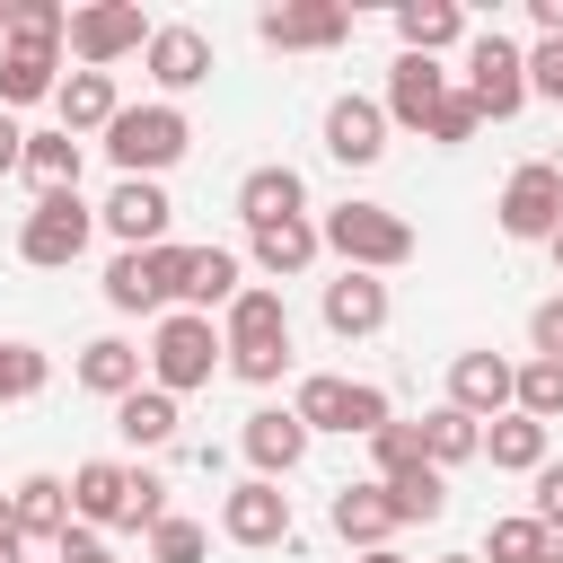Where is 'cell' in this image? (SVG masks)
I'll return each mask as SVG.
<instances>
[{
	"label": "cell",
	"mask_w": 563,
	"mask_h": 563,
	"mask_svg": "<svg viewBox=\"0 0 563 563\" xmlns=\"http://www.w3.org/2000/svg\"><path fill=\"white\" fill-rule=\"evenodd\" d=\"M150 18H141V0H97V9H70V53L88 62V70H106V62H123V53H150Z\"/></svg>",
	"instance_id": "obj_6"
},
{
	"label": "cell",
	"mask_w": 563,
	"mask_h": 563,
	"mask_svg": "<svg viewBox=\"0 0 563 563\" xmlns=\"http://www.w3.org/2000/svg\"><path fill=\"white\" fill-rule=\"evenodd\" d=\"M528 88H537V97H554V106H563V35H545V44H537V53H528Z\"/></svg>",
	"instance_id": "obj_42"
},
{
	"label": "cell",
	"mask_w": 563,
	"mask_h": 563,
	"mask_svg": "<svg viewBox=\"0 0 563 563\" xmlns=\"http://www.w3.org/2000/svg\"><path fill=\"white\" fill-rule=\"evenodd\" d=\"M220 343H229V352H290V308H282V290H238Z\"/></svg>",
	"instance_id": "obj_17"
},
{
	"label": "cell",
	"mask_w": 563,
	"mask_h": 563,
	"mask_svg": "<svg viewBox=\"0 0 563 563\" xmlns=\"http://www.w3.org/2000/svg\"><path fill=\"white\" fill-rule=\"evenodd\" d=\"M185 141H194V123H185L176 106H123V114L106 123V150H114L123 176H158V167H176Z\"/></svg>",
	"instance_id": "obj_3"
},
{
	"label": "cell",
	"mask_w": 563,
	"mask_h": 563,
	"mask_svg": "<svg viewBox=\"0 0 563 563\" xmlns=\"http://www.w3.org/2000/svg\"><path fill=\"white\" fill-rule=\"evenodd\" d=\"M501 229H510V238H554V229H563V167L528 158V167L501 185Z\"/></svg>",
	"instance_id": "obj_12"
},
{
	"label": "cell",
	"mask_w": 563,
	"mask_h": 563,
	"mask_svg": "<svg viewBox=\"0 0 563 563\" xmlns=\"http://www.w3.org/2000/svg\"><path fill=\"white\" fill-rule=\"evenodd\" d=\"M299 211H308L299 167H255V176L238 185V220H246V229H273V220H299Z\"/></svg>",
	"instance_id": "obj_21"
},
{
	"label": "cell",
	"mask_w": 563,
	"mask_h": 563,
	"mask_svg": "<svg viewBox=\"0 0 563 563\" xmlns=\"http://www.w3.org/2000/svg\"><path fill=\"white\" fill-rule=\"evenodd\" d=\"M466 97H475V114L510 123V114L528 106V53L501 44V35H475V44H466Z\"/></svg>",
	"instance_id": "obj_8"
},
{
	"label": "cell",
	"mask_w": 563,
	"mask_h": 563,
	"mask_svg": "<svg viewBox=\"0 0 563 563\" xmlns=\"http://www.w3.org/2000/svg\"><path fill=\"white\" fill-rule=\"evenodd\" d=\"M369 449H378V484H387L396 466H413V457H422V422H387Z\"/></svg>",
	"instance_id": "obj_40"
},
{
	"label": "cell",
	"mask_w": 563,
	"mask_h": 563,
	"mask_svg": "<svg viewBox=\"0 0 563 563\" xmlns=\"http://www.w3.org/2000/svg\"><path fill=\"white\" fill-rule=\"evenodd\" d=\"M185 255H194V246H123V255L106 264V308H123V317L167 308V299L185 290Z\"/></svg>",
	"instance_id": "obj_4"
},
{
	"label": "cell",
	"mask_w": 563,
	"mask_h": 563,
	"mask_svg": "<svg viewBox=\"0 0 563 563\" xmlns=\"http://www.w3.org/2000/svg\"><path fill=\"white\" fill-rule=\"evenodd\" d=\"M554 264H563V229H554Z\"/></svg>",
	"instance_id": "obj_54"
},
{
	"label": "cell",
	"mask_w": 563,
	"mask_h": 563,
	"mask_svg": "<svg viewBox=\"0 0 563 563\" xmlns=\"http://www.w3.org/2000/svg\"><path fill=\"white\" fill-rule=\"evenodd\" d=\"M202 545H211V537H202L194 519H158V528H150V563H202Z\"/></svg>",
	"instance_id": "obj_37"
},
{
	"label": "cell",
	"mask_w": 563,
	"mask_h": 563,
	"mask_svg": "<svg viewBox=\"0 0 563 563\" xmlns=\"http://www.w3.org/2000/svg\"><path fill=\"white\" fill-rule=\"evenodd\" d=\"M9 35H70V18H62L53 0H18V18H9Z\"/></svg>",
	"instance_id": "obj_43"
},
{
	"label": "cell",
	"mask_w": 563,
	"mask_h": 563,
	"mask_svg": "<svg viewBox=\"0 0 563 563\" xmlns=\"http://www.w3.org/2000/svg\"><path fill=\"white\" fill-rule=\"evenodd\" d=\"M484 545H493V563H537V554H545V528H537V519H493Z\"/></svg>",
	"instance_id": "obj_38"
},
{
	"label": "cell",
	"mask_w": 563,
	"mask_h": 563,
	"mask_svg": "<svg viewBox=\"0 0 563 563\" xmlns=\"http://www.w3.org/2000/svg\"><path fill=\"white\" fill-rule=\"evenodd\" d=\"M387 501H396V519H440V510H449V475H440L431 457H413V466L387 475Z\"/></svg>",
	"instance_id": "obj_33"
},
{
	"label": "cell",
	"mask_w": 563,
	"mask_h": 563,
	"mask_svg": "<svg viewBox=\"0 0 563 563\" xmlns=\"http://www.w3.org/2000/svg\"><path fill=\"white\" fill-rule=\"evenodd\" d=\"M9 18H18V0H0V35H9Z\"/></svg>",
	"instance_id": "obj_52"
},
{
	"label": "cell",
	"mask_w": 563,
	"mask_h": 563,
	"mask_svg": "<svg viewBox=\"0 0 563 563\" xmlns=\"http://www.w3.org/2000/svg\"><path fill=\"white\" fill-rule=\"evenodd\" d=\"M18 545H26V537H18V510L0 501V554H18Z\"/></svg>",
	"instance_id": "obj_49"
},
{
	"label": "cell",
	"mask_w": 563,
	"mask_h": 563,
	"mask_svg": "<svg viewBox=\"0 0 563 563\" xmlns=\"http://www.w3.org/2000/svg\"><path fill=\"white\" fill-rule=\"evenodd\" d=\"M528 18H537V35H563V0H528Z\"/></svg>",
	"instance_id": "obj_48"
},
{
	"label": "cell",
	"mask_w": 563,
	"mask_h": 563,
	"mask_svg": "<svg viewBox=\"0 0 563 563\" xmlns=\"http://www.w3.org/2000/svg\"><path fill=\"white\" fill-rule=\"evenodd\" d=\"M325 150H334L343 167H378V150H387V106L334 97V106H325Z\"/></svg>",
	"instance_id": "obj_16"
},
{
	"label": "cell",
	"mask_w": 563,
	"mask_h": 563,
	"mask_svg": "<svg viewBox=\"0 0 563 563\" xmlns=\"http://www.w3.org/2000/svg\"><path fill=\"white\" fill-rule=\"evenodd\" d=\"M176 299H185L194 317L229 308V299H238V255H229V246H194V255H185V290H176Z\"/></svg>",
	"instance_id": "obj_26"
},
{
	"label": "cell",
	"mask_w": 563,
	"mask_h": 563,
	"mask_svg": "<svg viewBox=\"0 0 563 563\" xmlns=\"http://www.w3.org/2000/svg\"><path fill=\"white\" fill-rule=\"evenodd\" d=\"M44 378H53V369H44V352H35V343H0V405H26Z\"/></svg>",
	"instance_id": "obj_36"
},
{
	"label": "cell",
	"mask_w": 563,
	"mask_h": 563,
	"mask_svg": "<svg viewBox=\"0 0 563 563\" xmlns=\"http://www.w3.org/2000/svg\"><path fill=\"white\" fill-rule=\"evenodd\" d=\"M114 431H123L132 449H167V440H176V396H167V387H132V396L114 405Z\"/></svg>",
	"instance_id": "obj_28"
},
{
	"label": "cell",
	"mask_w": 563,
	"mask_h": 563,
	"mask_svg": "<svg viewBox=\"0 0 563 563\" xmlns=\"http://www.w3.org/2000/svg\"><path fill=\"white\" fill-rule=\"evenodd\" d=\"M449 405L475 413V422H501V413L519 405V369H510L501 352H457V361H449Z\"/></svg>",
	"instance_id": "obj_10"
},
{
	"label": "cell",
	"mask_w": 563,
	"mask_h": 563,
	"mask_svg": "<svg viewBox=\"0 0 563 563\" xmlns=\"http://www.w3.org/2000/svg\"><path fill=\"white\" fill-rule=\"evenodd\" d=\"M361 563H405V554H396V545H378V554H361Z\"/></svg>",
	"instance_id": "obj_51"
},
{
	"label": "cell",
	"mask_w": 563,
	"mask_h": 563,
	"mask_svg": "<svg viewBox=\"0 0 563 563\" xmlns=\"http://www.w3.org/2000/svg\"><path fill=\"white\" fill-rule=\"evenodd\" d=\"M246 457H255V475H290L299 457H308V422L299 413H282V405H264V413H246Z\"/></svg>",
	"instance_id": "obj_20"
},
{
	"label": "cell",
	"mask_w": 563,
	"mask_h": 563,
	"mask_svg": "<svg viewBox=\"0 0 563 563\" xmlns=\"http://www.w3.org/2000/svg\"><path fill=\"white\" fill-rule=\"evenodd\" d=\"M150 79H158L167 97L202 88V79H211V35H202V26H158V35H150Z\"/></svg>",
	"instance_id": "obj_18"
},
{
	"label": "cell",
	"mask_w": 563,
	"mask_h": 563,
	"mask_svg": "<svg viewBox=\"0 0 563 563\" xmlns=\"http://www.w3.org/2000/svg\"><path fill=\"white\" fill-rule=\"evenodd\" d=\"M9 510H18V537H70V484L62 475H26L18 493H9Z\"/></svg>",
	"instance_id": "obj_24"
},
{
	"label": "cell",
	"mask_w": 563,
	"mask_h": 563,
	"mask_svg": "<svg viewBox=\"0 0 563 563\" xmlns=\"http://www.w3.org/2000/svg\"><path fill=\"white\" fill-rule=\"evenodd\" d=\"M167 519V484L158 475H132V501H123V528H158Z\"/></svg>",
	"instance_id": "obj_41"
},
{
	"label": "cell",
	"mask_w": 563,
	"mask_h": 563,
	"mask_svg": "<svg viewBox=\"0 0 563 563\" xmlns=\"http://www.w3.org/2000/svg\"><path fill=\"white\" fill-rule=\"evenodd\" d=\"M317 246H325V229L317 220H273V229H255V264L282 282V273H308L317 264Z\"/></svg>",
	"instance_id": "obj_27"
},
{
	"label": "cell",
	"mask_w": 563,
	"mask_h": 563,
	"mask_svg": "<svg viewBox=\"0 0 563 563\" xmlns=\"http://www.w3.org/2000/svg\"><path fill=\"white\" fill-rule=\"evenodd\" d=\"M9 167H26V132H18L9 106H0V176H9Z\"/></svg>",
	"instance_id": "obj_47"
},
{
	"label": "cell",
	"mask_w": 563,
	"mask_h": 563,
	"mask_svg": "<svg viewBox=\"0 0 563 563\" xmlns=\"http://www.w3.org/2000/svg\"><path fill=\"white\" fill-rule=\"evenodd\" d=\"M62 35H9L0 44V106H35V97H53L62 79Z\"/></svg>",
	"instance_id": "obj_13"
},
{
	"label": "cell",
	"mask_w": 563,
	"mask_h": 563,
	"mask_svg": "<svg viewBox=\"0 0 563 563\" xmlns=\"http://www.w3.org/2000/svg\"><path fill=\"white\" fill-rule=\"evenodd\" d=\"M440 563H475V554H440Z\"/></svg>",
	"instance_id": "obj_53"
},
{
	"label": "cell",
	"mask_w": 563,
	"mask_h": 563,
	"mask_svg": "<svg viewBox=\"0 0 563 563\" xmlns=\"http://www.w3.org/2000/svg\"><path fill=\"white\" fill-rule=\"evenodd\" d=\"M255 35H264L273 53H325V44L352 35V9H343V0H282V9L255 18Z\"/></svg>",
	"instance_id": "obj_9"
},
{
	"label": "cell",
	"mask_w": 563,
	"mask_h": 563,
	"mask_svg": "<svg viewBox=\"0 0 563 563\" xmlns=\"http://www.w3.org/2000/svg\"><path fill=\"white\" fill-rule=\"evenodd\" d=\"M475 123H484V114H475V97H466V88H449V106L431 114V141H440V150H457V141H475Z\"/></svg>",
	"instance_id": "obj_39"
},
{
	"label": "cell",
	"mask_w": 563,
	"mask_h": 563,
	"mask_svg": "<svg viewBox=\"0 0 563 563\" xmlns=\"http://www.w3.org/2000/svg\"><path fill=\"white\" fill-rule=\"evenodd\" d=\"M325 325L352 343V334H378L387 325V282L378 273H343V282H325Z\"/></svg>",
	"instance_id": "obj_22"
},
{
	"label": "cell",
	"mask_w": 563,
	"mask_h": 563,
	"mask_svg": "<svg viewBox=\"0 0 563 563\" xmlns=\"http://www.w3.org/2000/svg\"><path fill=\"white\" fill-rule=\"evenodd\" d=\"M396 35H405V53H440V44L466 35V18H457V0H405L396 9Z\"/></svg>",
	"instance_id": "obj_32"
},
{
	"label": "cell",
	"mask_w": 563,
	"mask_h": 563,
	"mask_svg": "<svg viewBox=\"0 0 563 563\" xmlns=\"http://www.w3.org/2000/svg\"><path fill=\"white\" fill-rule=\"evenodd\" d=\"M53 554H62V563H114V554H106V537H97V528H70V537H62V545H53Z\"/></svg>",
	"instance_id": "obj_46"
},
{
	"label": "cell",
	"mask_w": 563,
	"mask_h": 563,
	"mask_svg": "<svg viewBox=\"0 0 563 563\" xmlns=\"http://www.w3.org/2000/svg\"><path fill=\"white\" fill-rule=\"evenodd\" d=\"M123 501H132V466H114V457H88V466L70 475V510H79L88 528H123Z\"/></svg>",
	"instance_id": "obj_23"
},
{
	"label": "cell",
	"mask_w": 563,
	"mask_h": 563,
	"mask_svg": "<svg viewBox=\"0 0 563 563\" xmlns=\"http://www.w3.org/2000/svg\"><path fill=\"white\" fill-rule=\"evenodd\" d=\"M510 413H528V422H545V431H554V422H563V361H528V369H519V405H510Z\"/></svg>",
	"instance_id": "obj_35"
},
{
	"label": "cell",
	"mask_w": 563,
	"mask_h": 563,
	"mask_svg": "<svg viewBox=\"0 0 563 563\" xmlns=\"http://www.w3.org/2000/svg\"><path fill=\"white\" fill-rule=\"evenodd\" d=\"M422 457L449 475V466H466V457H484V422L475 413H457V405H440V413H422Z\"/></svg>",
	"instance_id": "obj_29"
},
{
	"label": "cell",
	"mask_w": 563,
	"mask_h": 563,
	"mask_svg": "<svg viewBox=\"0 0 563 563\" xmlns=\"http://www.w3.org/2000/svg\"><path fill=\"white\" fill-rule=\"evenodd\" d=\"M484 457H493L501 475H537V466H545V422H528V413H501V422L484 431Z\"/></svg>",
	"instance_id": "obj_31"
},
{
	"label": "cell",
	"mask_w": 563,
	"mask_h": 563,
	"mask_svg": "<svg viewBox=\"0 0 563 563\" xmlns=\"http://www.w3.org/2000/svg\"><path fill=\"white\" fill-rule=\"evenodd\" d=\"M449 106V70L431 62V53H405L396 70H387V114L396 123H413V132H431V114Z\"/></svg>",
	"instance_id": "obj_15"
},
{
	"label": "cell",
	"mask_w": 563,
	"mask_h": 563,
	"mask_svg": "<svg viewBox=\"0 0 563 563\" xmlns=\"http://www.w3.org/2000/svg\"><path fill=\"white\" fill-rule=\"evenodd\" d=\"M220 528H229V545H290V493L273 475H246L220 501Z\"/></svg>",
	"instance_id": "obj_11"
},
{
	"label": "cell",
	"mask_w": 563,
	"mask_h": 563,
	"mask_svg": "<svg viewBox=\"0 0 563 563\" xmlns=\"http://www.w3.org/2000/svg\"><path fill=\"white\" fill-rule=\"evenodd\" d=\"M405 519H396V501H387V484H343L334 493V537L343 545H361V554H378L387 537H396Z\"/></svg>",
	"instance_id": "obj_19"
},
{
	"label": "cell",
	"mask_w": 563,
	"mask_h": 563,
	"mask_svg": "<svg viewBox=\"0 0 563 563\" xmlns=\"http://www.w3.org/2000/svg\"><path fill=\"white\" fill-rule=\"evenodd\" d=\"M88 229H97V211L79 202V185H70V194H35V211H26V229H18V255L44 264V273H62V264H79Z\"/></svg>",
	"instance_id": "obj_5"
},
{
	"label": "cell",
	"mask_w": 563,
	"mask_h": 563,
	"mask_svg": "<svg viewBox=\"0 0 563 563\" xmlns=\"http://www.w3.org/2000/svg\"><path fill=\"white\" fill-rule=\"evenodd\" d=\"M79 387L123 405V396L141 387V352H132V343H114V334H106V343H88V352H79Z\"/></svg>",
	"instance_id": "obj_30"
},
{
	"label": "cell",
	"mask_w": 563,
	"mask_h": 563,
	"mask_svg": "<svg viewBox=\"0 0 563 563\" xmlns=\"http://www.w3.org/2000/svg\"><path fill=\"white\" fill-rule=\"evenodd\" d=\"M167 220H176V202H167L150 176H123V185L106 194V229H114L123 246H167Z\"/></svg>",
	"instance_id": "obj_14"
},
{
	"label": "cell",
	"mask_w": 563,
	"mask_h": 563,
	"mask_svg": "<svg viewBox=\"0 0 563 563\" xmlns=\"http://www.w3.org/2000/svg\"><path fill=\"white\" fill-rule=\"evenodd\" d=\"M53 106H62V132H106L123 106H114V79L106 70H70L62 88H53Z\"/></svg>",
	"instance_id": "obj_25"
},
{
	"label": "cell",
	"mask_w": 563,
	"mask_h": 563,
	"mask_svg": "<svg viewBox=\"0 0 563 563\" xmlns=\"http://www.w3.org/2000/svg\"><path fill=\"white\" fill-rule=\"evenodd\" d=\"M528 343H537V361H563V299H545L528 317Z\"/></svg>",
	"instance_id": "obj_44"
},
{
	"label": "cell",
	"mask_w": 563,
	"mask_h": 563,
	"mask_svg": "<svg viewBox=\"0 0 563 563\" xmlns=\"http://www.w3.org/2000/svg\"><path fill=\"white\" fill-rule=\"evenodd\" d=\"M308 431H361V440H378L387 431V396L378 387H352V378H299V405H290Z\"/></svg>",
	"instance_id": "obj_7"
},
{
	"label": "cell",
	"mask_w": 563,
	"mask_h": 563,
	"mask_svg": "<svg viewBox=\"0 0 563 563\" xmlns=\"http://www.w3.org/2000/svg\"><path fill=\"white\" fill-rule=\"evenodd\" d=\"M325 246L343 255V273H396L413 255V229L387 202H343V211H325Z\"/></svg>",
	"instance_id": "obj_1"
},
{
	"label": "cell",
	"mask_w": 563,
	"mask_h": 563,
	"mask_svg": "<svg viewBox=\"0 0 563 563\" xmlns=\"http://www.w3.org/2000/svg\"><path fill=\"white\" fill-rule=\"evenodd\" d=\"M220 352H229V343L211 334V317L176 308V317H158V334H150V378H158L167 396H194V387H211Z\"/></svg>",
	"instance_id": "obj_2"
},
{
	"label": "cell",
	"mask_w": 563,
	"mask_h": 563,
	"mask_svg": "<svg viewBox=\"0 0 563 563\" xmlns=\"http://www.w3.org/2000/svg\"><path fill=\"white\" fill-rule=\"evenodd\" d=\"M537 563H563V528H545V554Z\"/></svg>",
	"instance_id": "obj_50"
},
{
	"label": "cell",
	"mask_w": 563,
	"mask_h": 563,
	"mask_svg": "<svg viewBox=\"0 0 563 563\" xmlns=\"http://www.w3.org/2000/svg\"><path fill=\"white\" fill-rule=\"evenodd\" d=\"M26 176H35L44 194H70V185H79V141H70V132H26Z\"/></svg>",
	"instance_id": "obj_34"
},
{
	"label": "cell",
	"mask_w": 563,
	"mask_h": 563,
	"mask_svg": "<svg viewBox=\"0 0 563 563\" xmlns=\"http://www.w3.org/2000/svg\"><path fill=\"white\" fill-rule=\"evenodd\" d=\"M537 528H563V466H537Z\"/></svg>",
	"instance_id": "obj_45"
}]
</instances>
